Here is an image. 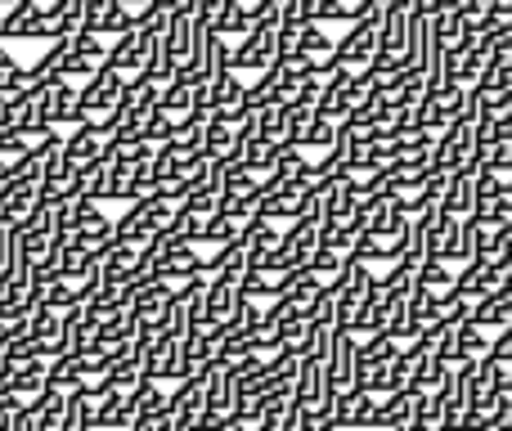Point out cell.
Listing matches in <instances>:
<instances>
[{"label":"cell","instance_id":"obj_1","mask_svg":"<svg viewBox=\"0 0 512 431\" xmlns=\"http://www.w3.org/2000/svg\"><path fill=\"white\" fill-rule=\"evenodd\" d=\"M122 90H126V77L117 68H99L90 81H81L77 90V108H81V122H99V126H113L117 117V104H122Z\"/></svg>","mask_w":512,"mask_h":431},{"label":"cell","instance_id":"obj_2","mask_svg":"<svg viewBox=\"0 0 512 431\" xmlns=\"http://www.w3.org/2000/svg\"><path fill=\"white\" fill-rule=\"evenodd\" d=\"M378 27H382V5L373 9L369 18L351 23V32L337 41V50H333V63H337V68H346V72L373 68V59H378Z\"/></svg>","mask_w":512,"mask_h":431},{"label":"cell","instance_id":"obj_3","mask_svg":"<svg viewBox=\"0 0 512 431\" xmlns=\"http://www.w3.org/2000/svg\"><path fill=\"white\" fill-rule=\"evenodd\" d=\"M113 140H117L113 126L81 122V126H72V131L63 135V158H68L72 167H90V162H99L108 149H113Z\"/></svg>","mask_w":512,"mask_h":431},{"label":"cell","instance_id":"obj_4","mask_svg":"<svg viewBox=\"0 0 512 431\" xmlns=\"http://www.w3.org/2000/svg\"><path fill=\"white\" fill-rule=\"evenodd\" d=\"M274 59H279V32H270V27H252L248 36H243L239 45H234L230 54V68L234 72H270Z\"/></svg>","mask_w":512,"mask_h":431},{"label":"cell","instance_id":"obj_5","mask_svg":"<svg viewBox=\"0 0 512 431\" xmlns=\"http://www.w3.org/2000/svg\"><path fill=\"white\" fill-rule=\"evenodd\" d=\"M423 216H427V256L445 261V265L463 261V220L445 216L441 207H432V212H423Z\"/></svg>","mask_w":512,"mask_h":431},{"label":"cell","instance_id":"obj_6","mask_svg":"<svg viewBox=\"0 0 512 431\" xmlns=\"http://www.w3.org/2000/svg\"><path fill=\"white\" fill-rule=\"evenodd\" d=\"M409 23H414V9H409V0H391V5H382L378 54H391V59H405V45H409Z\"/></svg>","mask_w":512,"mask_h":431},{"label":"cell","instance_id":"obj_7","mask_svg":"<svg viewBox=\"0 0 512 431\" xmlns=\"http://www.w3.org/2000/svg\"><path fill=\"white\" fill-rule=\"evenodd\" d=\"M243 301V274H207V324H230Z\"/></svg>","mask_w":512,"mask_h":431},{"label":"cell","instance_id":"obj_8","mask_svg":"<svg viewBox=\"0 0 512 431\" xmlns=\"http://www.w3.org/2000/svg\"><path fill=\"white\" fill-rule=\"evenodd\" d=\"M77 81H54V86H45V117H50L54 131H63V126H81V108H77Z\"/></svg>","mask_w":512,"mask_h":431},{"label":"cell","instance_id":"obj_9","mask_svg":"<svg viewBox=\"0 0 512 431\" xmlns=\"http://www.w3.org/2000/svg\"><path fill=\"white\" fill-rule=\"evenodd\" d=\"M364 207H369V234H373V238H382V243H396V238L405 234L409 212L396 203V198L382 194V198H369Z\"/></svg>","mask_w":512,"mask_h":431},{"label":"cell","instance_id":"obj_10","mask_svg":"<svg viewBox=\"0 0 512 431\" xmlns=\"http://www.w3.org/2000/svg\"><path fill=\"white\" fill-rule=\"evenodd\" d=\"M41 18H45L41 0H14V5L0 14V41H32Z\"/></svg>","mask_w":512,"mask_h":431},{"label":"cell","instance_id":"obj_11","mask_svg":"<svg viewBox=\"0 0 512 431\" xmlns=\"http://www.w3.org/2000/svg\"><path fill=\"white\" fill-rule=\"evenodd\" d=\"M472 207H477V176H472V171H454V176H450V189H445L441 212L468 220Z\"/></svg>","mask_w":512,"mask_h":431},{"label":"cell","instance_id":"obj_12","mask_svg":"<svg viewBox=\"0 0 512 431\" xmlns=\"http://www.w3.org/2000/svg\"><path fill=\"white\" fill-rule=\"evenodd\" d=\"M337 41L324 32V23H301V36H297V59L315 63V68H324L328 59H333Z\"/></svg>","mask_w":512,"mask_h":431},{"label":"cell","instance_id":"obj_13","mask_svg":"<svg viewBox=\"0 0 512 431\" xmlns=\"http://www.w3.org/2000/svg\"><path fill=\"white\" fill-rule=\"evenodd\" d=\"M158 113H167L171 122H189L194 117V81H185V77H176L171 86H162V95H158Z\"/></svg>","mask_w":512,"mask_h":431},{"label":"cell","instance_id":"obj_14","mask_svg":"<svg viewBox=\"0 0 512 431\" xmlns=\"http://www.w3.org/2000/svg\"><path fill=\"white\" fill-rule=\"evenodd\" d=\"M454 279H459V274H454L445 261H432V256H427V261L418 265V292H427V297H436V301L454 297Z\"/></svg>","mask_w":512,"mask_h":431},{"label":"cell","instance_id":"obj_15","mask_svg":"<svg viewBox=\"0 0 512 431\" xmlns=\"http://www.w3.org/2000/svg\"><path fill=\"white\" fill-rule=\"evenodd\" d=\"M486 355H490L486 328H477V324H459V328H454V364L486 360Z\"/></svg>","mask_w":512,"mask_h":431},{"label":"cell","instance_id":"obj_16","mask_svg":"<svg viewBox=\"0 0 512 431\" xmlns=\"http://www.w3.org/2000/svg\"><path fill=\"white\" fill-rule=\"evenodd\" d=\"M252 27H256V23H252L248 5H243V0H230V5L221 9V18H216V27H212V32L221 36V41H234V45H239L243 36L252 32Z\"/></svg>","mask_w":512,"mask_h":431},{"label":"cell","instance_id":"obj_17","mask_svg":"<svg viewBox=\"0 0 512 431\" xmlns=\"http://www.w3.org/2000/svg\"><path fill=\"white\" fill-rule=\"evenodd\" d=\"M472 324L477 328H508L512 324V292H490V297H481Z\"/></svg>","mask_w":512,"mask_h":431},{"label":"cell","instance_id":"obj_18","mask_svg":"<svg viewBox=\"0 0 512 431\" xmlns=\"http://www.w3.org/2000/svg\"><path fill=\"white\" fill-rule=\"evenodd\" d=\"M95 337H99V319L90 315V310H72L68 315V355L95 351Z\"/></svg>","mask_w":512,"mask_h":431},{"label":"cell","instance_id":"obj_19","mask_svg":"<svg viewBox=\"0 0 512 431\" xmlns=\"http://www.w3.org/2000/svg\"><path fill=\"white\" fill-rule=\"evenodd\" d=\"M279 234H283V229H274V220H261V216H256L248 229H243V243H248L252 265H261L265 256H270L274 247H279Z\"/></svg>","mask_w":512,"mask_h":431},{"label":"cell","instance_id":"obj_20","mask_svg":"<svg viewBox=\"0 0 512 431\" xmlns=\"http://www.w3.org/2000/svg\"><path fill=\"white\" fill-rule=\"evenodd\" d=\"M135 400H140V423H158V418L171 414V391L158 387V382H140Z\"/></svg>","mask_w":512,"mask_h":431},{"label":"cell","instance_id":"obj_21","mask_svg":"<svg viewBox=\"0 0 512 431\" xmlns=\"http://www.w3.org/2000/svg\"><path fill=\"white\" fill-rule=\"evenodd\" d=\"M261 315H265L261 301H248V297H243L239 310L230 315V324H225V333H230V337H248V333H256V328H261Z\"/></svg>","mask_w":512,"mask_h":431},{"label":"cell","instance_id":"obj_22","mask_svg":"<svg viewBox=\"0 0 512 431\" xmlns=\"http://www.w3.org/2000/svg\"><path fill=\"white\" fill-rule=\"evenodd\" d=\"M351 261H364L373 270V261H391V243H382V238H373L369 229H364V234H355V243H351Z\"/></svg>","mask_w":512,"mask_h":431},{"label":"cell","instance_id":"obj_23","mask_svg":"<svg viewBox=\"0 0 512 431\" xmlns=\"http://www.w3.org/2000/svg\"><path fill=\"white\" fill-rule=\"evenodd\" d=\"M337 131H342V126L315 113V122H310V131H306V140H301V149H306V144H315V149H333V144H337Z\"/></svg>","mask_w":512,"mask_h":431},{"label":"cell","instance_id":"obj_24","mask_svg":"<svg viewBox=\"0 0 512 431\" xmlns=\"http://www.w3.org/2000/svg\"><path fill=\"white\" fill-rule=\"evenodd\" d=\"M490 360L499 364V373H504V378L512 373V324H508V328H499V337L490 342Z\"/></svg>","mask_w":512,"mask_h":431},{"label":"cell","instance_id":"obj_25","mask_svg":"<svg viewBox=\"0 0 512 431\" xmlns=\"http://www.w3.org/2000/svg\"><path fill=\"white\" fill-rule=\"evenodd\" d=\"M490 171H495V176H512V140H495L490 144V162H486Z\"/></svg>","mask_w":512,"mask_h":431},{"label":"cell","instance_id":"obj_26","mask_svg":"<svg viewBox=\"0 0 512 431\" xmlns=\"http://www.w3.org/2000/svg\"><path fill=\"white\" fill-rule=\"evenodd\" d=\"M409 9H414L418 18H427V23H436L441 14H450L454 0H409Z\"/></svg>","mask_w":512,"mask_h":431},{"label":"cell","instance_id":"obj_27","mask_svg":"<svg viewBox=\"0 0 512 431\" xmlns=\"http://www.w3.org/2000/svg\"><path fill=\"white\" fill-rule=\"evenodd\" d=\"M9 256H14V229L0 225V270L9 265Z\"/></svg>","mask_w":512,"mask_h":431},{"label":"cell","instance_id":"obj_28","mask_svg":"<svg viewBox=\"0 0 512 431\" xmlns=\"http://www.w3.org/2000/svg\"><path fill=\"white\" fill-rule=\"evenodd\" d=\"M117 5L131 9V14H144V9H149V0H117Z\"/></svg>","mask_w":512,"mask_h":431},{"label":"cell","instance_id":"obj_29","mask_svg":"<svg viewBox=\"0 0 512 431\" xmlns=\"http://www.w3.org/2000/svg\"><path fill=\"white\" fill-rule=\"evenodd\" d=\"M225 431H252L248 423H230V427H225Z\"/></svg>","mask_w":512,"mask_h":431},{"label":"cell","instance_id":"obj_30","mask_svg":"<svg viewBox=\"0 0 512 431\" xmlns=\"http://www.w3.org/2000/svg\"><path fill=\"white\" fill-rule=\"evenodd\" d=\"M0 5H5V9H9V5H14V0H0Z\"/></svg>","mask_w":512,"mask_h":431},{"label":"cell","instance_id":"obj_31","mask_svg":"<svg viewBox=\"0 0 512 431\" xmlns=\"http://www.w3.org/2000/svg\"><path fill=\"white\" fill-rule=\"evenodd\" d=\"M0 45H5V41H0Z\"/></svg>","mask_w":512,"mask_h":431}]
</instances>
